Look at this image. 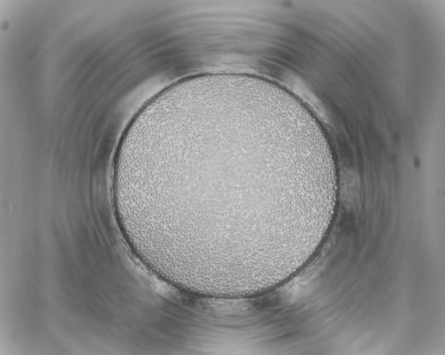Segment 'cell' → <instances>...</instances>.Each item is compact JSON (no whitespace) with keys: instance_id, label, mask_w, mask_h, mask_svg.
<instances>
[{"instance_id":"cell-1","label":"cell","mask_w":445,"mask_h":355,"mask_svg":"<svg viewBox=\"0 0 445 355\" xmlns=\"http://www.w3.org/2000/svg\"><path fill=\"white\" fill-rule=\"evenodd\" d=\"M296 137L253 111L211 108L159 127L148 182L164 225L201 244L256 242L300 212L311 170Z\"/></svg>"}]
</instances>
